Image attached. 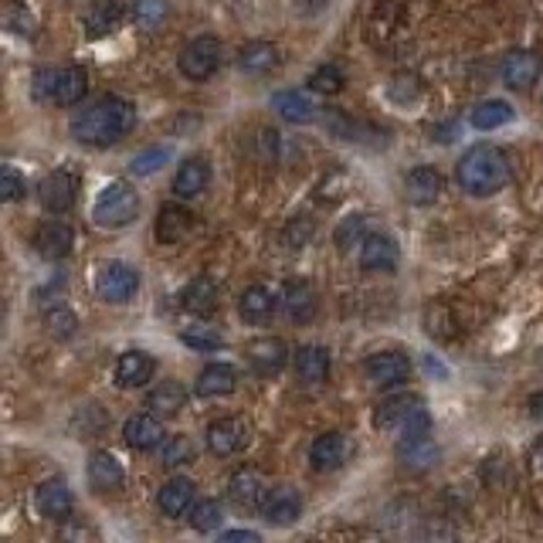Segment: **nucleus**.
I'll use <instances>...</instances> for the list:
<instances>
[{
    "instance_id": "f257e3e1",
    "label": "nucleus",
    "mask_w": 543,
    "mask_h": 543,
    "mask_svg": "<svg viewBox=\"0 0 543 543\" xmlns=\"http://www.w3.org/2000/svg\"><path fill=\"white\" fill-rule=\"evenodd\" d=\"M136 123V109L119 96H102L99 102H92L89 109L75 112L72 116V136L79 143L89 146H109L133 129Z\"/></svg>"
},
{
    "instance_id": "f03ea898",
    "label": "nucleus",
    "mask_w": 543,
    "mask_h": 543,
    "mask_svg": "<svg viewBox=\"0 0 543 543\" xmlns=\"http://www.w3.org/2000/svg\"><path fill=\"white\" fill-rule=\"evenodd\" d=\"M459 184L472 197H489L503 191L510 184V160L503 157V150H496L489 143L472 146V150H465L459 163Z\"/></svg>"
},
{
    "instance_id": "7ed1b4c3",
    "label": "nucleus",
    "mask_w": 543,
    "mask_h": 543,
    "mask_svg": "<svg viewBox=\"0 0 543 543\" xmlns=\"http://www.w3.org/2000/svg\"><path fill=\"white\" fill-rule=\"evenodd\" d=\"M140 214V197L123 180H112L106 184L92 204V218H96L99 228H126L129 221Z\"/></svg>"
},
{
    "instance_id": "20e7f679",
    "label": "nucleus",
    "mask_w": 543,
    "mask_h": 543,
    "mask_svg": "<svg viewBox=\"0 0 543 543\" xmlns=\"http://www.w3.org/2000/svg\"><path fill=\"white\" fill-rule=\"evenodd\" d=\"M140 289V272L126 262H106L96 272V292L102 303H129Z\"/></svg>"
},
{
    "instance_id": "39448f33",
    "label": "nucleus",
    "mask_w": 543,
    "mask_h": 543,
    "mask_svg": "<svg viewBox=\"0 0 543 543\" xmlns=\"http://www.w3.org/2000/svg\"><path fill=\"white\" fill-rule=\"evenodd\" d=\"M218 65H221V41L211 38V34L194 38L191 45L180 51V72H184L187 79H194V82L214 75V72H218Z\"/></svg>"
},
{
    "instance_id": "423d86ee",
    "label": "nucleus",
    "mask_w": 543,
    "mask_h": 543,
    "mask_svg": "<svg viewBox=\"0 0 543 543\" xmlns=\"http://www.w3.org/2000/svg\"><path fill=\"white\" fill-rule=\"evenodd\" d=\"M364 374L370 377L374 384L381 387H394V384H404L411 377V360L404 357V353H370L364 360Z\"/></svg>"
},
{
    "instance_id": "0eeeda50",
    "label": "nucleus",
    "mask_w": 543,
    "mask_h": 543,
    "mask_svg": "<svg viewBox=\"0 0 543 543\" xmlns=\"http://www.w3.org/2000/svg\"><path fill=\"white\" fill-rule=\"evenodd\" d=\"M262 513H265V520H269L272 527H289V523H296L299 513H303V499H299L296 489L275 486L262 499Z\"/></svg>"
},
{
    "instance_id": "6e6552de",
    "label": "nucleus",
    "mask_w": 543,
    "mask_h": 543,
    "mask_svg": "<svg viewBox=\"0 0 543 543\" xmlns=\"http://www.w3.org/2000/svg\"><path fill=\"white\" fill-rule=\"evenodd\" d=\"M282 299L275 296V292L269 286H262V282H255V286H248L245 292H241V303H238V313L245 323H269L275 316V309H279Z\"/></svg>"
},
{
    "instance_id": "1a4fd4ad",
    "label": "nucleus",
    "mask_w": 543,
    "mask_h": 543,
    "mask_svg": "<svg viewBox=\"0 0 543 543\" xmlns=\"http://www.w3.org/2000/svg\"><path fill=\"white\" fill-rule=\"evenodd\" d=\"M38 201H41V208L51 214H65L75 204V177L65 174V170L48 174L38 187Z\"/></svg>"
},
{
    "instance_id": "9d476101",
    "label": "nucleus",
    "mask_w": 543,
    "mask_h": 543,
    "mask_svg": "<svg viewBox=\"0 0 543 543\" xmlns=\"http://www.w3.org/2000/svg\"><path fill=\"white\" fill-rule=\"evenodd\" d=\"M286 343L279 336H258V340L248 343V364H252L262 377H272L286 367Z\"/></svg>"
},
{
    "instance_id": "9b49d317",
    "label": "nucleus",
    "mask_w": 543,
    "mask_h": 543,
    "mask_svg": "<svg viewBox=\"0 0 543 543\" xmlns=\"http://www.w3.org/2000/svg\"><path fill=\"white\" fill-rule=\"evenodd\" d=\"M540 79V58L533 51H510L503 58V82L516 92H527Z\"/></svg>"
},
{
    "instance_id": "f8f14e48",
    "label": "nucleus",
    "mask_w": 543,
    "mask_h": 543,
    "mask_svg": "<svg viewBox=\"0 0 543 543\" xmlns=\"http://www.w3.org/2000/svg\"><path fill=\"white\" fill-rule=\"evenodd\" d=\"M398 265V245L387 235H367L360 245V269L364 272H394Z\"/></svg>"
},
{
    "instance_id": "ddd939ff",
    "label": "nucleus",
    "mask_w": 543,
    "mask_h": 543,
    "mask_svg": "<svg viewBox=\"0 0 543 543\" xmlns=\"http://www.w3.org/2000/svg\"><path fill=\"white\" fill-rule=\"evenodd\" d=\"M248 445V425L241 418H221L208 425V448L214 455H231Z\"/></svg>"
},
{
    "instance_id": "4468645a",
    "label": "nucleus",
    "mask_w": 543,
    "mask_h": 543,
    "mask_svg": "<svg viewBox=\"0 0 543 543\" xmlns=\"http://www.w3.org/2000/svg\"><path fill=\"white\" fill-rule=\"evenodd\" d=\"M34 506H38V513L45 516V520H65V516L72 513V493H68L62 479H48L41 482L38 493H34Z\"/></svg>"
},
{
    "instance_id": "2eb2a0df",
    "label": "nucleus",
    "mask_w": 543,
    "mask_h": 543,
    "mask_svg": "<svg viewBox=\"0 0 543 543\" xmlns=\"http://www.w3.org/2000/svg\"><path fill=\"white\" fill-rule=\"evenodd\" d=\"M194 231V214L180 204H163L157 214V238L160 245H177Z\"/></svg>"
},
{
    "instance_id": "dca6fc26",
    "label": "nucleus",
    "mask_w": 543,
    "mask_h": 543,
    "mask_svg": "<svg viewBox=\"0 0 543 543\" xmlns=\"http://www.w3.org/2000/svg\"><path fill=\"white\" fill-rule=\"evenodd\" d=\"M72 228H68L65 221H48L38 228V235H34V248H38L41 258H48V262H55V258H65L72 252Z\"/></svg>"
},
{
    "instance_id": "f3484780",
    "label": "nucleus",
    "mask_w": 543,
    "mask_h": 543,
    "mask_svg": "<svg viewBox=\"0 0 543 543\" xmlns=\"http://www.w3.org/2000/svg\"><path fill=\"white\" fill-rule=\"evenodd\" d=\"M235 387H238V370L231 364H208L194 381V391L201 394V398H224V394H231Z\"/></svg>"
},
{
    "instance_id": "a211bd4d",
    "label": "nucleus",
    "mask_w": 543,
    "mask_h": 543,
    "mask_svg": "<svg viewBox=\"0 0 543 543\" xmlns=\"http://www.w3.org/2000/svg\"><path fill=\"white\" fill-rule=\"evenodd\" d=\"M404 194H408L411 204H418V208H428V204L438 201V194H442V174L432 167H415L404 180Z\"/></svg>"
},
{
    "instance_id": "6ab92c4d",
    "label": "nucleus",
    "mask_w": 543,
    "mask_h": 543,
    "mask_svg": "<svg viewBox=\"0 0 543 543\" xmlns=\"http://www.w3.org/2000/svg\"><path fill=\"white\" fill-rule=\"evenodd\" d=\"M153 370H157V364H153L150 353L129 350L119 357V364H116V384L119 387H143L146 381H153Z\"/></svg>"
},
{
    "instance_id": "aec40b11",
    "label": "nucleus",
    "mask_w": 543,
    "mask_h": 543,
    "mask_svg": "<svg viewBox=\"0 0 543 543\" xmlns=\"http://www.w3.org/2000/svg\"><path fill=\"white\" fill-rule=\"evenodd\" d=\"M282 309L292 323H309L316 316V292L309 282H286L282 289Z\"/></svg>"
},
{
    "instance_id": "412c9836",
    "label": "nucleus",
    "mask_w": 543,
    "mask_h": 543,
    "mask_svg": "<svg viewBox=\"0 0 543 543\" xmlns=\"http://www.w3.org/2000/svg\"><path fill=\"white\" fill-rule=\"evenodd\" d=\"M123 435H126V445L129 448H140V452H146V448H157L163 442V425H160V418L153 415H133L126 421V428H123Z\"/></svg>"
},
{
    "instance_id": "4be33fe9",
    "label": "nucleus",
    "mask_w": 543,
    "mask_h": 543,
    "mask_svg": "<svg viewBox=\"0 0 543 543\" xmlns=\"http://www.w3.org/2000/svg\"><path fill=\"white\" fill-rule=\"evenodd\" d=\"M89 486L96 493H109V489L123 486V465L112 452H92L89 459Z\"/></svg>"
},
{
    "instance_id": "5701e85b",
    "label": "nucleus",
    "mask_w": 543,
    "mask_h": 543,
    "mask_svg": "<svg viewBox=\"0 0 543 543\" xmlns=\"http://www.w3.org/2000/svg\"><path fill=\"white\" fill-rule=\"evenodd\" d=\"M398 462L411 472H425L438 462V445L432 438H401L398 442Z\"/></svg>"
},
{
    "instance_id": "b1692460",
    "label": "nucleus",
    "mask_w": 543,
    "mask_h": 543,
    "mask_svg": "<svg viewBox=\"0 0 543 543\" xmlns=\"http://www.w3.org/2000/svg\"><path fill=\"white\" fill-rule=\"evenodd\" d=\"M194 493H197V486L191 479H180V476L170 479L157 496L163 516H174L177 520V516H184L187 510H194Z\"/></svg>"
},
{
    "instance_id": "393cba45",
    "label": "nucleus",
    "mask_w": 543,
    "mask_h": 543,
    "mask_svg": "<svg viewBox=\"0 0 543 543\" xmlns=\"http://www.w3.org/2000/svg\"><path fill=\"white\" fill-rule=\"evenodd\" d=\"M119 17H123L119 0H92L89 11H85V31H89V38H106L116 31Z\"/></svg>"
},
{
    "instance_id": "a878e982",
    "label": "nucleus",
    "mask_w": 543,
    "mask_h": 543,
    "mask_svg": "<svg viewBox=\"0 0 543 543\" xmlns=\"http://www.w3.org/2000/svg\"><path fill=\"white\" fill-rule=\"evenodd\" d=\"M343 459H347V442H343V435H336V432L320 435L313 442V448H309V462H313V469H320V472L340 469Z\"/></svg>"
},
{
    "instance_id": "bb28decb",
    "label": "nucleus",
    "mask_w": 543,
    "mask_h": 543,
    "mask_svg": "<svg viewBox=\"0 0 543 543\" xmlns=\"http://www.w3.org/2000/svg\"><path fill=\"white\" fill-rule=\"evenodd\" d=\"M296 374L303 384H323L326 377H330V353L326 347H316V343H309L296 353Z\"/></svg>"
},
{
    "instance_id": "cd10ccee",
    "label": "nucleus",
    "mask_w": 543,
    "mask_h": 543,
    "mask_svg": "<svg viewBox=\"0 0 543 543\" xmlns=\"http://www.w3.org/2000/svg\"><path fill=\"white\" fill-rule=\"evenodd\" d=\"M208 180H211V170H208V163H204L201 157H191V160H184L177 167V174H174V194L177 197H197L208 187Z\"/></svg>"
},
{
    "instance_id": "c85d7f7f",
    "label": "nucleus",
    "mask_w": 543,
    "mask_h": 543,
    "mask_svg": "<svg viewBox=\"0 0 543 543\" xmlns=\"http://www.w3.org/2000/svg\"><path fill=\"white\" fill-rule=\"evenodd\" d=\"M272 109L279 112L286 123H313V119H316L313 99L303 96V92H296V89L275 92V96H272Z\"/></svg>"
},
{
    "instance_id": "c756f323",
    "label": "nucleus",
    "mask_w": 543,
    "mask_h": 543,
    "mask_svg": "<svg viewBox=\"0 0 543 543\" xmlns=\"http://www.w3.org/2000/svg\"><path fill=\"white\" fill-rule=\"evenodd\" d=\"M418 408H421L418 394H394V398H387L381 408H377L374 421H377V428H401Z\"/></svg>"
},
{
    "instance_id": "7c9ffc66",
    "label": "nucleus",
    "mask_w": 543,
    "mask_h": 543,
    "mask_svg": "<svg viewBox=\"0 0 543 543\" xmlns=\"http://www.w3.org/2000/svg\"><path fill=\"white\" fill-rule=\"evenodd\" d=\"M184 401H187V391L180 381H160L150 394H146V408L163 418L177 415V411L184 408Z\"/></svg>"
},
{
    "instance_id": "2f4dec72",
    "label": "nucleus",
    "mask_w": 543,
    "mask_h": 543,
    "mask_svg": "<svg viewBox=\"0 0 543 543\" xmlns=\"http://www.w3.org/2000/svg\"><path fill=\"white\" fill-rule=\"evenodd\" d=\"M184 309L194 316H211L214 309H218V286H214L208 275L194 279L191 286L184 289Z\"/></svg>"
},
{
    "instance_id": "473e14b6",
    "label": "nucleus",
    "mask_w": 543,
    "mask_h": 543,
    "mask_svg": "<svg viewBox=\"0 0 543 543\" xmlns=\"http://www.w3.org/2000/svg\"><path fill=\"white\" fill-rule=\"evenodd\" d=\"M238 65H241V72H252V75L272 72V68L279 65V48L269 45V41H252V45L241 48Z\"/></svg>"
},
{
    "instance_id": "72a5a7b5",
    "label": "nucleus",
    "mask_w": 543,
    "mask_h": 543,
    "mask_svg": "<svg viewBox=\"0 0 543 543\" xmlns=\"http://www.w3.org/2000/svg\"><path fill=\"white\" fill-rule=\"evenodd\" d=\"M228 499L238 506V510H258L262 506V486L252 472H238L228 482Z\"/></svg>"
},
{
    "instance_id": "f704fd0d",
    "label": "nucleus",
    "mask_w": 543,
    "mask_h": 543,
    "mask_svg": "<svg viewBox=\"0 0 543 543\" xmlns=\"http://www.w3.org/2000/svg\"><path fill=\"white\" fill-rule=\"evenodd\" d=\"M85 89H89V79H85L82 68L68 65L58 72V89H55V102L58 106H75V102H82Z\"/></svg>"
},
{
    "instance_id": "c9c22d12",
    "label": "nucleus",
    "mask_w": 543,
    "mask_h": 543,
    "mask_svg": "<svg viewBox=\"0 0 543 543\" xmlns=\"http://www.w3.org/2000/svg\"><path fill=\"white\" fill-rule=\"evenodd\" d=\"M513 106L503 99H489V102H479L476 109H472V126L476 129H496V126H506L513 123Z\"/></svg>"
},
{
    "instance_id": "e433bc0d",
    "label": "nucleus",
    "mask_w": 543,
    "mask_h": 543,
    "mask_svg": "<svg viewBox=\"0 0 543 543\" xmlns=\"http://www.w3.org/2000/svg\"><path fill=\"white\" fill-rule=\"evenodd\" d=\"M170 157H174V150H170V146H150V150L136 153L133 163H129V170H133L136 177H150V174H157V170H160Z\"/></svg>"
},
{
    "instance_id": "4c0bfd02",
    "label": "nucleus",
    "mask_w": 543,
    "mask_h": 543,
    "mask_svg": "<svg viewBox=\"0 0 543 543\" xmlns=\"http://www.w3.org/2000/svg\"><path fill=\"white\" fill-rule=\"evenodd\" d=\"M221 503L218 499H201V503H194V510H191V527L194 530H201V533H211V530H218L221 527Z\"/></svg>"
},
{
    "instance_id": "58836bf2",
    "label": "nucleus",
    "mask_w": 543,
    "mask_h": 543,
    "mask_svg": "<svg viewBox=\"0 0 543 543\" xmlns=\"http://www.w3.org/2000/svg\"><path fill=\"white\" fill-rule=\"evenodd\" d=\"M180 340H184L187 347H194V350H218V347H224V333L218 330V326H191V330L180 333Z\"/></svg>"
},
{
    "instance_id": "ea45409f",
    "label": "nucleus",
    "mask_w": 543,
    "mask_h": 543,
    "mask_svg": "<svg viewBox=\"0 0 543 543\" xmlns=\"http://www.w3.org/2000/svg\"><path fill=\"white\" fill-rule=\"evenodd\" d=\"M4 28L14 34H34V14L17 0H7L4 4Z\"/></svg>"
},
{
    "instance_id": "a19ab883",
    "label": "nucleus",
    "mask_w": 543,
    "mask_h": 543,
    "mask_svg": "<svg viewBox=\"0 0 543 543\" xmlns=\"http://www.w3.org/2000/svg\"><path fill=\"white\" fill-rule=\"evenodd\" d=\"M167 11V0H133V21L143 24V28H157Z\"/></svg>"
},
{
    "instance_id": "79ce46f5",
    "label": "nucleus",
    "mask_w": 543,
    "mask_h": 543,
    "mask_svg": "<svg viewBox=\"0 0 543 543\" xmlns=\"http://www.w3.org/2000/svg\"><path fill=\"white\" fill-rule=\"evenodd\" d=\"M194 455H197V448H194L191 438H184V435H174V438H167V442H163V465L194 462Z\"/></svg>"
},
{
    "instance_id": "37998d69",
    "label": "nucleus",
    "mask_w": 543,
    "mask_h": 543,
    "mask_svg": "<svg viewBox=\"0 0 543 543\" xmlns=\"http://www.w3.org/2000/svg\"><path fill=\"white\" fill-rule=\"evenodd\" d=\"M309 85H313L316 92H326V96H333V92L343 89V72L336 65H323V68H316V72H313Z\"/></svg>"
},
{
    "instance_id": "c03bdc74",
    "label": "nucleus",
    "mask_w": 543,
    "mask_h": 543,
    "mask_svg": "<svg viewBox=\"0 0 543 543\" xmlns=\"http://www.w3.org/2000/svg\"><path fill=\"white\" fill-rule=\"evenodd\" d=\"M45 323H48V330L55 333V336H62V340H65V336H72L75 326H79V320H75V316L68 313L65 306H55V313H48Z\"/></svg>"
},
{
    "instance_id": "a18cd8bd",
    "label": "nucleus",
    "mask_w": 543,
    "mask_h": 543,
    "mask_svg": "<svg viewBox=\"0 0 543 543\" xmlns=\"http://www.w3.org/2000/svg\"><path fill=\"white\" fill-rule=\"evenodd\" d=\"M58 72H62V68H41V72L34 75V96L45 99V102H55Z\"/></svg>"
},
{
    "instance_id": "49530a36",
    "label": "nucleus",
    "mask_w": 543,
    "mask_h": 543,
    "mask_svg": "<svg viewBox=\"0 0 543 543\" xmlns=\"http://www.w3.org/2000/svg\"><path fill=\"white\" fill-rule=\"evenodd\" d=\"M24 194V177L14 167L0 170V201H17Z\"/></svg>"
},
{
    "instance_id": "de8ad7c7",
    "label": "nucleus",
    "mask_w": 543,
    "mask_h": 543,
    "mask_svg": "<svg viewBox=\"0 0 543 543\" xmlns=\"http://www.w3.org/2000/svg\"><path fill=\"white\" fill-rule=\"evenodd\" d=\"M398 432H401V438H425L428 432H432V418H428L425 408H418L415 415H411V418L398 428Z\"/></svg>"
},
{
    "instance_id": "09e8293b",
    "label": "nucleus",
    "mask_w": 543,
    "mask_h": 543,
    "mask_svg": "<svg viewBox=\"0 0 543 543\" xmlns=\"http://www.w3.org/2000/svg\"><path fill=\"white\" fill-rule=\"evenodd\" d=\"M360 231H364V218H360V214H353V218H347V221L340 224V228H336V245L350 248V241L360 238Z\"/></svg>"
},
{
    "instance_id": "8fccbe9b",
    "label": "nucleus",
    "mask_w": 543,
    "mask_h": 543,
    "mask_svg": "<svg viewBox=\"0 0 543 543\" xmlns=\"http://www.w3.org/2000/svg\"><path fill=\"white\" fill-rule=\"evenodd\" d=\"M221 540H228V543H238V540L258 543V533H252V530H228V533H221Z\"/></svg>"
},
{
    "instance_id": "3c124183",
    "label": "nucleus",
    "mask_w": 543,
    "mask_h": 543,
    "mask_svg": "<svg viewBox=\"0 0 543 543\" xmlns=\"http://www.w3.org/2000/svg\"><path fill=\"white\" fill-rule=\"evenodd\" d=\"M452 133H455V123H448V126H435V129H432V140L448 143V140H452Z\"/></svg>"
},
{
    "instance_id": "603ef678",
    "label": "nucleus",
    "mask_w": 543,
    "mask_h": 543,
    "mask_svg": "<svg viewBox=\"0 0 543 543\" xmlns=\"http://www.w3.org/2000/svg\"><path fill=\"white\" fill-rule=\"evenodd\" d=\"M530 415L537 421H543V394H533V398H530Z\"/></svg>"
},
{
    "instance_id": "864d4df0",
    "label": "nucleus",
    "mask_w": 543,
    "mask_h": 543,
    "mask_svg": "<svg viewBox=\"0 0 543 543\" xmlns=\"http://www.w3.org/2000/svg\"><path fill=\"white\" fill-rule=\"evenodd\" d=\"M533 462H537L540 469H543V438H540V442H537V448H533Z\"/></svg>"
},
{
    "instance_id": "5fc2aeb1",
    "label": "nucleus",
    "mask_w": 543,
    "mask_h": 543,
    "mask_svg": "<svg viewBox=\"0 0 543 543\" xmlns=\"http://www.w3.org/2000/svg\"><path fill=\"white\" fill-rule=\"evenodd\" d=\"M323 4H330V0H313V7H309V11H320ZM299 7H306V0H299Z\"/></svg>"
}]
</instances>
